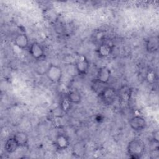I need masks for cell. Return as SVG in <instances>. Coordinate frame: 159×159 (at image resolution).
Returning a JSON list of instances; mask_svg holds the SVG:
<instances>
[{
	"instance_id": "cell-4",
	"label": "cell",
	"mask_w": 159,
	"mask_h": 159,
	"mask_svg": "<svg viewBox=\"0 0 159 159\" xmlns=\"http://www.w3.org/2000/svg\"><path fill=\"white\" fill-rule=\"evenodd\" d=\"M117 92L116 89L112 88L107 86L99 94V96L101 99L104 104L106 105L112 104L116 98Z\"/></svg>"
},
{
	"instance_id": "cell-19",
	"label": "cell",
	"mask_w": 159,
	"mask_h": 159,
	"mask_svg": "<svg viewBox=\"0 0 159 159\" xmlns=\"http://www.w3.org/2000/svg\"><path fill=\"white\" fill-rule=\"evenodd\" d=\"M95 120H96L98 122L100 123V122H101L103 120V117H102L101 115L98 114V115L96 116V117H95Z\"/></svg>"
},
{
	"instance_id": "cell-8",
	"label": "cell",
	"mask_w": 159,
	"mask_h": 159,
	"mask_svg": "<svg viewBox=\"0 0 159 159\" xmlns=\"http://www.w3.org/2000/svg\"><path fill=\"white\" fill-rule=\"evenodd\" d=\"M129 124L130 128L137 132L143 130L147 125L145 119L140 116H135L131 117L129 121Z\"/></svg>"
},
{
	"instance_id": "cell-6",
	"label": "cell",
	"mask_w": 159,
	"mask_h": 159,
	"mask_svg": "<svg viewBox=\"0 0 159 159\" xmlns=\"http://www.w3.org/2000/svg\"><path fill=\"white\" fill-rule=\"evenodd\" d=\"M114 49L113 44H111L107 42H102L99 43L96 50V52L98 56L100 58H106L109 57Z\"/></svg>"
},
{
	"instance_id": "cell-18",
	"label": "cell",
	"mask_w": 159,
	"mask_h": 159,
	"mask_svg": "<svg viewBox=\"0 0 159 159\" xmlns=\"http://www.w3.org/2000/svg\"><path fill=\"white\" fill-rule=\"evenodd\" d=\"M158 139H159V132H158V130H157L154 131V133L153 135V139L154 140V142H155L156 143H158Z\"/></svg>"
},
{
	"instance_id": "cell-14",
	"label": "cell",
	"mask_w": 159,
	"mask_h": 159,
	"mask_svg": "<svg viewBox=\"0 0 159 159\" xmlns=\"http://www.w3.org/2000/svg\"><path fill=\"white\" fill-rule=\"evenodd\" d=\"M66 97L72 104H79L82 101L81 94L76 90H70Z\"/></svg>"
},
{
	"instance_id": "cell-3",
	"label": "cell",
	"mask_w": 159,
	"mask_h": 159,
	"mask_svg": "<svg viewBox=\"0 0 159 159\" xmlns=\"http://www.w3.org/2000/svg\"><path fill=\"white\" fill-rule=\"evenodd\" d=\"M75 66L78 74L81 76H84L89 71L90 63L85 55H79L75 61Z\"/></svg>"
},
{
	"instance_id": "cell-5",
	"label": "cell",
	"mask_w": 159,
	"mask_h": 159,
	"mask_svg": "<svg viewBox=\"0 0 159 159\" xmlns=\"http://www.w3.org/2000/svg\"><path fill=\"white\" fill-rule=\"evenodd\" d=\"M29 54L31 57L37 60H41L45 57V50L43 46L37 42H32L29 48Z\"/></svg>"
},
{
	"instance_id": "cell-2",
	"label": "cell",
	"mask_w": 159,
	"mask_h": 159,
	"mask_svg": "<svg viewBox=\"0 0 159 159\" xmlns=\"http://www.w3.org/2000/svg\"><path fill=\"white\" fill-rule=\"evenodd\" d=\"M48 80L53 83H59L63 76L61 68L55 64H49L45 74Z\"/></svg>"
},
{
	"instance_id": "cell-12",
	"label": "cell",
	"mask_w": 159,
	"mask_h": 159,
	"mask_svg": "<svg viewBox=\"0 0 159 159\" xmlns=\"http://www.w3.org/2000/svg\"><path fill=\"white\" fill-rule=\"evenodd\" d=\"M13 137L20 147H25L29 143V135L25 132L18 131L14 134Z\"/></svg>"
},
{
	"instance_id": "cell-7",
	"label": "cell",
	"mask_w": 159,
	"mask_h": 159,
	"mask_svg": "<svg viewBox=\"0 0 159 159\" xmlns=\"http://www.w3.org/2000/svg\"><path fill=\"white\" fill-rule=\"evenodd\" d=\"M53 144L57 150L63 151L68 148L70 142L66 135L64 134H59L55 137Z\"/></svg>"
},
{
	"instance_id": "cell-17",
	"label": "cell",
	"mask_w": 159,
	"mask_h": 159,
	"mask_svg": "<svg viewBox=\"0 0 159 159\" xmlns=\"http://www.w3.org/2000/svg\"><path fill=\"white\" fill-rule=\"evenodd\" d=\"M72 104L70 102V101L66 97L63 98L60 102V107L61 110L64 112H68L71 107Z\"/></svg>"
},
{
	"instance_id": "cell-16",
	"label": "cell",
	"mask_w": 159,
	"mask_h": 159,
	"mask_svg": "<svg viewBox=\"0 0 159 159\" xmlns=\"http://www.w3.org/2000/svg\"><path fill=\"white\" fill-rule=\"evenodd\" d=\"M91 89L92 90L96 93L97 94H99L107 86V84H104L98 80L96 78L91 83Z\"/></svg>"
},
{
	"instance_id": "cell-15",
	"label": "cell",
	"mask_w": 159,
	"mask_h": 159,
	"mask_svg": "<svg viewBox=\"0 0 159 159\" xmlns=\"http://www.w3.org/2000/svg\"><path fill=\"white\" fill-rule=\"evenodd\" d=\"M85 145L81 142L76 143L72 148V154L76 157H82L85 154Z\"/></svg>"
},
{
	"instance_id": "cell-1",
	"label": "cell",
	"mask_w": 159,
	"mask_h": 159,
	"mask_svg": "<svg viewBox=\"0 0 159 159\" xmlns=\"http://www.w3.org/2000/svg\"><path fill=\"white\" fill-rule=\"evenodd\" d=\"M145 151V143L140 139L131 140L127 144V152L129 157L132 159H139Z\"/></svg>"
},
{
	"instance_id": "cell-11",
	"label": "cell",
	"mask_w": 159,
	"mask_h": 159,
	"mask_svg": "<svg viewBox=\"0 0 159 159\" xmlns=\"http://www.w3.org/2000/svg\"><path fill=\"white\" fill-rule=\"evenodd\" d=\"M111 76V72L109 68L106 66H102L100 68L97 73L96 79L101 83L107 84Z\"/></svg>"
},
{
	"instance_id": "cell-10",
	"label": "cell",
	"mask_w": 159,
	"mask_h": 159,
	"mask_svg": "<svg viewBox=\"0 0 159 159\" xmlns=\"http://www.w3.org/2000/svg\"><path fill=\"white\" fill-rule=\"evenodd\" d=\"M159 47V40L157 35H152L145 41V49L150 53H155Z\"/></svg>"
},
{
	"instance_id": "cell-13",
	"label": "cell",
	"mask_w": 159,
	"mask_h": 159,
	"mask_svg": "<svg viewBox=\"0 0 159 159\" xmlns=\"http://www.w3.org/2000/svg\"><path fill=\"white\" fill-rule=\"evenodd\" d=\"M19 147V145L13 137L7 139L4 143V149L8 153H14Z\"/></svg>"
},
{
	"instance_id": "cell-9",
	"label": "cell",
	"mask_w": 159,
	"mask_h": 159,
	"mask_svg": "<svg viewBox=\"0 0 159 159\" xmlns=\"http://www.w3.org/2000/svg\"><path fill=\"white\" fill-rule=\"evenodd\" d=\"M14 43L16 47L22 50L28 49L30 46L29 38L24 33H19L16 35L14 39Z\"/></svg>"
}]
</instances>
